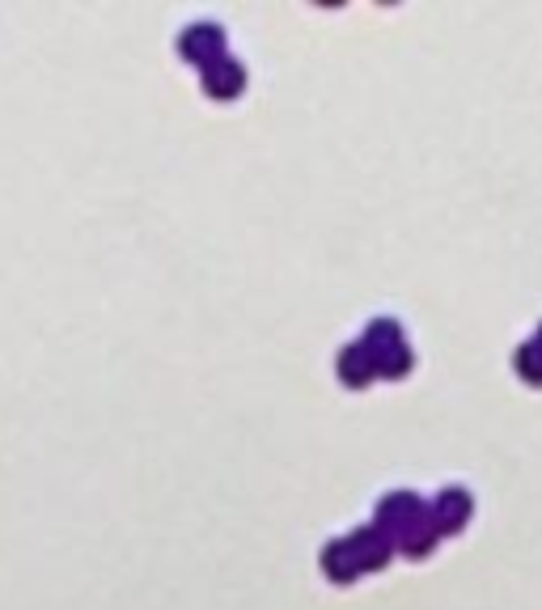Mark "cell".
Here are the masks:
<instances>
[{
    "label": "cell",
    "mask_w": 542,
    "mask_h": 610,
    "mask_svg": "<svg viewBox=\"0 0 542 610\" xmlns=\"http://www.w3.org/2000/svg\"><path fill=\"white\" fill-rule=\"evenodd\" d=\"M429 509H424V501L415 497V492H390L386 501L377 504V530L386 535V539L395 542L411 522H420Z\"/></svg>",
    "instance_id": "1"
},
{
    "label": "cell",
    "mask_w": 542,
    "mask_h": 610,
    "mask_svg": "<svg viewBox=\"0 0 542 610\" xmlns=\"http://www.w3.org/2000/svg\"><path fill=\"white\" fill-rule=\"evenodd\" d=\"M182 56H191L195 64H213L225 56V35H220V26L213 22H204V26H191L186 35H182Z\"/></svg>",
    "instance_id": "2"
},
{
    "label": "cell",
    "mask_w": 542,
    "mask_h": 610,
    "mask_svg": "<svg viewBox=\"0 0 542 610\" xmlns=\"http://www.w3.org/2000/svg\"><path fill=\"white\" fill-rule=\"evenodd\" d=\"M348 547H352V555H357V564L364 569H382L386 560H390V539L377 530V526H364V530H357L352 539H348Z\"/></svg>",
    "instance_id": "3"
},
{
    "label": "cell",
    "mask_w": 542,
    "mask_h": 610,
    "mask_svg": "<svg viewBox=\"0 0 542 610\" xmlns=\"http://www.w3.org/2000/svg\"><path fill=\"white\" fill-rule=\"evenodd\" d=\"M429 517H433L436 530H458V526H467V517H470V497L462 488H445V492L436 497V509Z\"/></svg>",
    "instance_id": "4"
},
{
    "label": "cell",
    "mask_w": 542,
    "mask_h": 610,
    "mask_svg": "<svg viewBox=\"0 0 542 610\" xmlns=\"http://www.w3.org/2000/svg\"><path fill=\"white\" fill-rule=\"evenodd\" d=\"M246 85V72L238 60H213V64H204V89L208 94H217V98H229V94H238Z\"/></svg>",
    "instance_id": "5"
},
{
    "label": "cell",
    "mask_w": 542,
    "mask_h": 610,
    "mask_svg": "<svg viewBox=\"0 0 542 610\" xmlns=\"http://www.w3.org/2000/svg\"><path fill=\"white\" fill-rule=\"evenodd\" d=\"M323 569L335 581H352V576L361 573V564H357V555H352V547H348V539H335L330 547L323 551Z\"/></svg>",
    "instance_id": "6"
},
{
    "label": "cell",
    "mask_w": 542,
    "mask_h": 610,
    "mask_svg": "<svg viewBox=\"0 0 542 610\" xmlns=\"http://www.w3.org/2000/svg\"><path fill=\"white\" fill-rule=\"evenodd\" d=\"M339 373H344V382H352V386H364L373 373H377V364L373 357L364 352V348H348L344 357H339Z\"/></svg>",
    "instance_id": "7"
},
{
    "label": "cell",
    "mask_w": 542,
    "mask_h": 610,
    "mask_svg": "<svg viewBox=\"0 0 542 610\" xmlns=\"http://www.w3.org/2000/svg\"><path fill=\"white\" fill-rule=\"evenodd\" d=\"M517 373H521L526 382H534V386L542 382V348L539 344H526V348L517 352Z\"/></svg>",
    "instance_id": "8"
},
{
    "label": "cell",
    "mask_w": 542,
    "mask_h": 610,
    "mask_svg": "<svg viewBox=\"0 0 542 610\" xmlns=\"http://www.w3.org/2000/svg\"><path fill=\"white\" fill-rule=\"evenodd\" d=\"M534 344H539V348H542V326H539V339H534Z\"/></svg>",
    "instance_id": "9"
}]
</instances>
